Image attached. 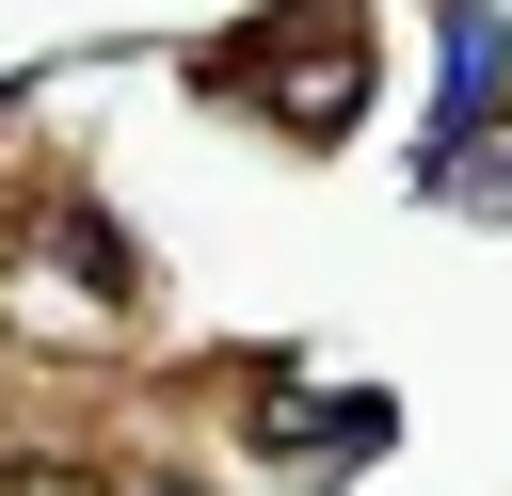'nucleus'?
<instances>
[{
    "label": "nucleus",
    "instance_id": "nucleus-1",
    "mask_svg": "<svg viewBox=\"0 0 512 496\" xmlns=\"http://www.w3.org/2000/svg\"><path fill=\"white\" fill-rule=\"evenodd\" d=\"M432 208L512 224V128H448V144H432Z\"/></svg>",
    "mask_w": 512,
    "mask_h": 496
},
{
    "label": "nucleus",
    "instance_id": "nucleus-2",
    "mask_svg": "<svg viewBox=\"0 0 512 496\" xmlns=\"http://www.w3.org/2000/svg\"><path fill=\"white\" fill-rule=\"evenodd\" d=\"M496 64H512V16H448V128H496Z\"/></svg>",
    "mask_w": 512,
    "mask_h": 496
},
{
    "label": "nucleus",
    "instance_id": "nucleus-3",
    "mask_svg": "<svg viewBox=\"0 0 512 496\" xmlns=\"http://www.w3.org/2000/svg\"><path fill=\"white\" fill-rule=\"evenodd\" d=\"M0 496H96L80 464H0Z\"/></svg>",
    "mask_w": 512,
    "mask_h": 496
},
{
    "label": "nucleus",
    "instance_id": "nucleus-4",
    "mask_svg": "<svg viewBox=\"0 0 512 496\" xmlns=\"http://www.w3.org/2000/svg\"><path fill=\"white\" fill-rule=\"evenodd\" d=\"M128 496H208V480H128Z\"/></svg>",
    "mask_w": 512,
    "mask_h": 496
}]
</instances>
